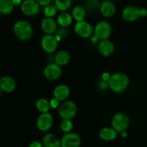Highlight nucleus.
Returning a JSON list of instances; mask_svg holds the SVG:
<instances>
[{"mask_svg":"<svg viewBox=\"0 0 147 147\" xmlns=\"http://www.w3.org/2000/svg\"><path fill=\"white\" fill-rule=\"evenodd\" d=\"M129 83L127 75L123 73H116L111 75L109 79V88L116 93H122L127 90Z\"/></svg>","mask_w":147,"mask_h":147,"instance_id":"obj_1","label":"nucleus"},{"mask_svg":"<svg viewBox=\"0 0 147 147\" xmlns=\"http://www.w3.org/2000/svg\"><path fill=\"white\" fill-rule=\"evenodd\" d=\"M13 31L16 37L23 42L27 41L32 36V26L27 20H20L16 22L13 27Z\"/></svg>","mask_w":147,"mask_h":147,"instance_id":"obj_2","label":"nucleus"},{"mask_svg":"<svg viewBox=\"0 0 147 147\" xmlns=\"http://www.w3.org/2000/svg\"><path fill=\"white\" fill-rule=\"evenodd\" d=\"M129 123L130 119L129 116L122 112L116 113L111 119L112 128H113L119 134H121L122 132L127 130Z\"/></svg>","mask_w":147,"mask_h":147,"instance_id":"obj_3","label":"nucleus"},{"mask_svg":"<svg viewBox=\"0 0 147 147\" xmlns=\"http://www.w3.org/2000/svg\"><path fill=\"white\" fill-rule=\"evenodd\" d=\"M112 27L110 23L105 20L98 22L94 27L93 34L98 40H106L109 39L111 34Z\"/></svg>","mask_w":147,"mask_h":147,"instance_id":"obj_4","label":"nucleus"},{"mask_svg":"<svg viewBox=\"0 0 147 147\" xmlns=\"http://www.w3.org/2000/svg\"><path fill=\"white\" fill-rule=\"evenodd\" d=\"M78 107L75 102L67 100L62 103L58 109L59 116L63 119L71 120L77 113Z\"/></svg>","mask_w":147,"mask_h":147,"instance_id":"obj_5","label":"nucleus"},{"mask_svg":"<svg viewBox=\"0 0 147 147\" xmlns=\"http://www.w3.org/2000/svg\"><path fill=\"white\" fill-rule=\"evenodd\" d=\"M41 47L45 53L52 54L57 50L58 40L53 34H45L41 39Z\"/></svg>","mask_w":147,"mask_h":147,"instance_id":"obj_6","label":"nucleus"},{"mask_svg":"<svg viewBox=\"0 0 147 147\" xmlns=\"http://www.w3.org/2000/svg\"><path fill=\"white\" fill-rule=\"evenodd\" d=\"M20 9L25 15L33 17L40 12V5L37 0H23Z\"/></svg>","mask_w":147,"mask_h":147,"instance_id":"obj_7","label":"nucleus"},{"mask_svg":"<svg viewBox=\"0 0 147 147\" xmlns=\"http://www.w3.org/2000/svg\"><path fill=\"white\" fill-rule=\"evenodd\" d=\"M74 30L76 34L82 38H89L93 35L94 32V29L91 24L85 20L76 22Z\"/></svg>","mask_w":147,"mask_h":147,"instance_id":"obj_8","label":"nucleus"},{"mask_svg":"<svg viewBox=\"0 0 147 147\" xmlns=\"http://www.w3.org/2000/svg\"><path fill=\"white\" fill-rule=\"evenodd\" d=\"M53 116L50 113H41L38 116L36 122V126L39 131L42 132L48 131L53 125Z\"/></svg>","mask_w":147,"mask_h":147,"instance_id":"obj_9","label":"nucleus"},{"mask_svg":"<svg viewBox=\"0 0 147 147\" xmlns=\"http://www.w3.org/2000/svg\"><path fill=\"white\" fill-rule=\"evenodd\" d=\"M43 75L47 80L54 81L61 76L62 68L55 63H50L45 67Z\"/></svg>","mask_w":147,"mask_h":147,"instance_id":"obj_10","label":"nucleus"},{"mask_svg":"<svg viewBox=\"0 0 147 147\" xmlns=\"http://www.w3.org/2000/svg\"><path fill=\"white\" fill-rule=\"evenodd\" d=\"M121 15L125 21L134 22L142 17L141 8L134 5L127 6L122 10Z\"/></svg>","mask_w":147,"mask_h":147,"instance_id":"obj_11","label":"nucleus"},{"mask_svg":"<svg viewBox=\"0 0 147 147\" xmlns=\"http://www.w3.org/2000/svg\"><path fill=\"white\" fill-rule=\"evenodd\" d=\"M80 144L81 138L74 132L65 134L61 139V147H79Z\"/></svg>","mask_w":147,"mask_h":147,"instance_id":"obj_12","label":"nucleus"},{"mask_svg":"<svg viewBox=\"0 0 147 147\" xmlns=\"http://www.w3.org/2000/svg\"><path fill=\"white\" fill-rule=\"evenodd\" d=\"M57 22L53 18L45 17L41 22V29L45 34H53L56 33L57 30Z\"/></svg>","mask_w":147,"mask_h":147,"instance_id":"obj_13","label":"nucleus"},{"mask_svg":"<svg viewBox=\"0 0 147 147\" xmlns=\"http://www.w3.org/2000/svg\"><path fill=\"white\" fill-rule=\"evenodd\" d=\"M70 94V90L66 85L60 84L55 88L53 90V96L59 101H65L68 98Z\"/></svg>","mask_w":147,"mask_h":147,"instance_id":"obj_14","label":"nucleus"},{"mask_svg":"<svg viewBox=\"0 0 147 147\" xmlns=\"http://www.w3.org/2000/svg\"><path fill=\"white\" fill-rule=\"evenodd\" d=\"M116 6L113 1L111 0H105L100 4L99 11L103 17H111L116 13Z\"/></svg>","mask_w":147,"mask_h":147,"instance_id":"obj_15","label":"nucleus"},{"mask_svg":"<svg viewBox=\"0 0 147 147\" xmlns=\"http://www.w3.org/2000/svg\"><path fill=\"white\" fill-rule=\"evenodd\" d=\"M98 50L101 55L104 57H109L114 53L115 47L111 41L106 40L100 42L98 45Z\"/></svg>","mask_w":147,"mask_h":147,"instance_id":"obj_16","label":"nucleus"},{"mask_svg":"<svg viewBox=\"0 0 147 147\" xmlns=\"http://www.w3.org/2000/svg\"><path fill=\"white\" fill-rule=\"evenodd\" d=\"M0 88L1 90L5 93H12L16 88L15 80L9 76H4L0 80Z\"/></svg>","mask_w":147,"mask_h":147,"instance_id":"obj_17","label":"nucleus"},{"mask_svg":"<svg viewBox=\"0 0 147 147\" xmlns=\"http://www.w3.org/2000/svg\"><path fill=\"white\" fill-rule=\"evenodd\" d=\"M43 147H61V139L53 133H47L42 138Z\"/></svg>","mask_w":147,"mask_h":147,"instance_id":"obj_18","label":"nucleus"},{"mask_svg":"<svg viewBox=\"0 0 147 147\" xmlns=\"http://www.w3.org/2000/svg\"><path fill=\"white\" fill-rule=\"evenodd\" d=\"M118 132L112 127H103L99 131V137L105 142H111L116 139Z\"/></svg>","mask_w":147,"mask_h":147,"instance_id":"obj_19","label":"nucleus"},{"mask_svg":"<svg viewBox=\"0 0 147 147\" xmlns=\"http://www.w3.org/2000/svg\"><path fill=\"white\" fill-rule=\"evenodd\" d=\"M70 60V55L66 50H60L57 52L54 57V61L60 66L66 65Z\"/></svg>","mask_w":147,"mask_h":147,"instance_id":"obj_20","label":"nucleus"},{"mask_svg":"<svg viewBox=\"0 0 147 147\" xmlns=\"http://www.w3.org/2000/svg\"><path fill=\"white\" fill-rule=\"evenodd\" d=\"M73 16L68 12H61L58 16H57V24L61 27H65L67 28V27L73 23Z\"/></svg>","mask_w":147,"mask_h":147,"instance_id":"obj_21","label":"nucleus"},{"mask_svg":"<svg viewBox=\"0 0 147 147\" xmlns=\"http://www.w3.org/2000/svg\"><path fill=\"white\" fill-rule=\"evenodd\" d=\"M86 13L87 12L85 7L80 5L76 6L72 10V16L76 22L83 21L86 16Z\"/></svg>","mask_w":147,"mask_h":147,"instance_id":"obj_22","label":"nucleus"},{"mask_svg":"<svg viewBox=\"0 0 147 147\" xmlns=\"http://www.w3.org/2000/svg\"><path fill=\"white\" fill-rule=\"evenodd\" d=\"M35 106L37 111L41 113H48L50 108H51L50 107V101L46 98H41L38 99L36 102Z\"/></svg>","mask_w":147,"mask_h":147,"instance_id":"obj_23","label":"nucleus"},{"mask_svg":"<svg viewBox=\"0 0 147 147\" xmlns=\"http://www.w3.org/2000/svg\"><path fill=\"white\" fill-rule=\"evenodd\" d=\"M14 7L11 0H0V13L1 14H10Z\"/></svg>","mask_w":147,"mask_h":147,"instance_id":"obj_24","label":"nucleus"},{"mask_svg":"<svg viewBox=\"0 0 147 147\" xmlns=\"http://www.w3.org/2000/svg\"><path fill=\"white\" fill-rule=\"evenodd\" d=\"M55 5L58 11L64 12L68 10L72 5V0H55Z\"/></svg>","mask_w":147,"mask_h":147,"instance_id":"obj_25","label":"nucleus"},{"mask_svg":"<svg viewBox=\"0 0 147 147\" xmlns=\"http://www.w3.org/2000/svg\"><path fill=\"white\" fill-rule=\"evenodd\" d=\"M100 4L98 0H88L85 4L86 12L93 13L100 9Z\"/></svg>","mask_w":147,"mask_h":147,"instance_id":"obj_26","label":"nucleus"},{"mask_svg":"<svg viewBox=\"0 0 147 147\" xmlns=\"http://www.w3.org/2000/svg\"><path fill=\"white\" fill-rule=\"evenodd\" d=\"M60 128L62 131L64 133H70L73 128V121L71 120H68V119H63L60 123Z\"/></svg>","mask_w":147,"mask_h":147,"instance_id":"obj_27","label":"nucleus"},{"mask_svg":"<svg viewBox=\"0 0 147 147\" xmlns=\"http://www.w3.org/2000/svg\"><path fill=\"white\" fill-rule=\"evenodd\" d=\"M57 11H58V9L56 7V6L53 4H49V5L44 7V14L45 15L46 17L53 18L54 16L56 15Z\"/></svg>","mask_w":147,"mask_h":147,"instance_id":"obj_28","label":"nucleus"},{"mask_svg":"<svg viewBox=\"0 0 147 147\" xmlns=\"http://www.w3.org/2000/svg\"><path fill=\"white\" fill-rule=\"evenodd\" d=\"M56 33H57L56 37H57V40H58V41H59V40H61V39H63V38L64 39L65 37L67 36V29L65 28V27H60V28L57 29Z\"/></svg>","mask_w":147,"mask_h":147,"instance_id":"obj_29","label":"nucleus"},{"mask_svg":"<svg viewBox=\"0 0 147 147\" xmlns=\"http://www.w3.org/2000/svg\"><path fill=\"white\" fill-rule=\"evenodd\" d=\"M98 88L100 89V90H106V89H108L109 88V82L106 81V80L101 79V80H100V81L98 82Z\"/></svg>","mask_w":147,"mask_h":147,"instance_id":"obj_30","label":"nucleus"},{"mask_svg":"<svg viewBox=\"0 0 147 147\" xmlns=\"http://www.w3.org/2000/svg\"><path fill=\"white\" fill-rule=\"evenodd\" d=\"M50 107H51L53 109H59V107L60 106V101H59L57 99L55 98H53V99H51V100H50Z\"/></svg>","mask_w":147,"mask_h":147,"instance_id":"obj_31","label":"nucleus"},{"mask_svg":"<svg viewBox=\"0 0 147 147\" xmlns=\"http://www.w3.org/2000/svg\"><path fill=\"white\" fill-rule=\"evenodd\" d=\"M52 1H53V0H37V1H38L39 4H40V5L44 7H45L46 6L51 4Z\"/></svg>","mask_w":147,"mask_h":147,"instance_id":"obj_32","label":"nucleus"},{"mask_svg":"<svg viewBox=\"0 0 147 147\" xmlns=\"http://www.w3.org/2000/svg\"><path fill=\"white\" fill-rule=\"evenodd\" d=\"M29 147H43V145L42 143H40L38 141H34V142L30 143Z\"/></svg>","mask_w":147,"mask_h":147,"instance_id":"obj_33","label":"nucleus"},{"mask_svg":"<svg viewBox=\"0 0 147 147\" xmlns=\"http://www.w3.org/2000/svg\"><path fill=\"white\" fill-rule=\"evenodd\" d=\"M111 76L110 75V73H103V74H102V79H103V80H106V81L109 82V79H110Z\"/></svg>","mask_w":147,"mask_h":147,"instance_id":"obj_34","label":"nucleus"},{"mask_svg":"<svg viewBox=\"0 0 147 147\" xmlns=\"http://www.w3.org/2000/svg\"><path fill=\"white\" fill-rule=\"evenodd\" d=\"M11 1H12V4L14 7H17V6H21L23 1H22V0H11Z\"/></svg>","mask_w":147,"mask_h":147,"instance_id":"obj_35","label":"nucleus"},{"mask_svg":"<svg viewBox=\"0 0 147 147\" xmlns=\"http://www.w3.org/2000/svg\"><path fill=\"white\" fill-rule=\"evenodd\" d=\"M141 12H142V17H145L147 16V9L145 8H141Z\"/></svg>","mask_w":147,"mask_h":147,"instance_id":"obj_36","label":"nucleus"},{"mask_svg":"<svg viewBox=\"0 0 147 147\" xmlns=\"http://www.w3.org/2000/svg\"><path fill=\"white\" fill-rule=\"evenodd\" d=\"M121 137H123V138H126V137H127L128 133L126 132V131H123L121 134Z\"/></svg>","mask_w":147,"mask_h":147,"instance_id":"obj_37","label":"nucleus"},{"mask_svg":"<svg viewBox=\"0 0 147 147\" xmlns=\"http://www.w3.org/2000/svg\"><path fill=\"white\" fill-rule=\"evenodd\" d=\"M76 1H79V0H76Z\"/></svg>","mask_w":147,"mask_h":147,"instance_id":"obj_38","label":"nucleus"},{"mask_svg":"<svg viewBox=\"0 0 147 147\" xmlns=\"http://www.w3.org/2000/svg\"></svg>","mask_w":147,"mask_h":147,"instance_id":"obj_39","label":"nucleus"}]
</instances>
